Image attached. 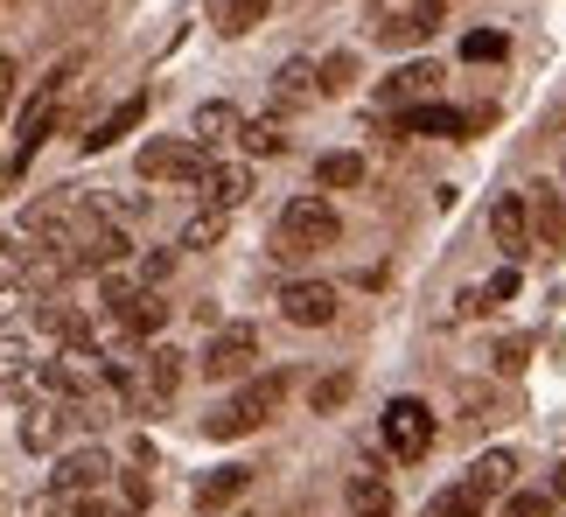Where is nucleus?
<instances>
[{"mask_svg":"<svg viewBox=\"0 0 566 517\" xmlns=\"http://www.w3.org/2000/svg\"><path fill=\"white\" fill-rule=\"evenodd\" d=\"M280 399H287V371H266V378H252L245 392H238L231 405H217V413L203 420V434L210 441H245V434H259L273 413H280Z\"/></svg>","mask_w":566,"mask_h":517,"instance_id":"2","label":"nucleus"},{"mask_svg":"<svg viewBox=\"0 0 566 517\" xmlns=\"http://www.w3.org/2000/svg\"><path fill=\"white\" fill-rule=\"evenodd\" d=\"M483 510H490V497H483L469 476L448 483V489H433V504H427V517H483Z\"/></svg>","mask_w":566,"mask_h":517,"instance_id":"16","label":"nucleus"},{"mask_svg":"<svg viewBox=\"0 0 566 517\" xmlns=\"http://www.w3.org/2000/svg\"><path fill=\"white\" fill-rule=\"evenodd\" d=\"M559 504L546 497V489H511V504H504V517H553Z\"/></svg>","mask_w":566,"mask_h":517,"instance_id":"29","label":"nucleus"},{"mask_svg":"<svg viewBox=\"0 0 566 517\" xmlns=\"http://www.w3.org/2000/svg\"><path fill=\"white\" fill-rule=\"evenodd\" d=\"M245 147H252V155H280V147H287V140H280V126L252 119V126H245Z\"/></svg>","mask_w":566,"mask_h":517,"instance_id":"33","label":"nucleus"},{"mask_svg":"<svg viewBox=\"0 0 566 517\" xmlns=\"http://www.w3.org/2000/svg\"><path fill=\"white\" fill-rule=\"evenodd\" d=\"M259 363V329L252 321H224L210 342H203V378H238Z\"/></svg>","mask_w":566,"mask_h":517,"instance_id":"5","label":"nucleus"},{"mask_svg":"<svg viewBox=\"0 0 566 517\" xmlns=\"http://www.w3.org/2000/svg\"><path fill=\"white\" fill-rule=\"evenodd\" d=\"M475 294H483V308H496V300H511V294H517V266L490 273V279H483V287H475Z\"/></svg>","mask_w":566,"mask_h":517,"instance_id":"32","label":"nucleus"},{"mask_svg":"<svg viewBox=\"0 0 566 517\" xmlns=\"http://www.w3.org/2000/svg\"><path fill=\"white\" fill-rule=\"evenodd\" d=\"M238 134V113L224 98H210V105H196V119H189V140L196 147H210V140H231Z\"/></svg>","mask_w":566,"mask_h":517,"instance_id":"18","label":"nucleus"},{"mask_svg":"<svg viewBox=\"0 0 566 517\" xmlns=\"http://www.w3.org/2000/svg\"><path fill=\"white\" fill-rule=\"evenodd\" d=\"M105 476H113V455L92 441V447H71V455H56L50 489H56V497H84V489H105Z\"/></svg>","mask_w":566,"mask_h":517,"instance_id":"7","label":"nucleus"},{"mask_svg":"<svg viewBox=\"0 0 566 517\" xmlns=\"http://www.w3.org/2000/svg\"><path fill=\"white\" fill-rule=\"evenodd\" d=\"M525 363H532V336H504V342H496V371H504V378H517Z\"/></svg>","mask_w":566,"mask_h":517,"instance_id":"30","label":"nucleus"},{"mask_svg":"<svg viewBox=\"0 0 566 517\" xmlns=\"http://www.w3.org/2000/svg\"><path fill=\"white\" fill-rule=\"evenodd\" d=\"M63 426H71V413H63V405H29V413H21V447L50 455V447L63 441Z\"/></svg>","mask_w":566,"mask_h":517,"instance_id":"14","label":"nucleus"},{"mask_svg":"<svg viewBox=\"0 0 566 517\" xmlns=\"http://www.w3.org/2000/svg\"><path fill=\"white\" fill-rule=\"evenodd\" d=\"M336 239H343V218H336L329 197H294L287 210H280V224H273V252H280V258L329 252Z\"/></svg>","mask_w":566,"mask_h":517,"instance_id":"1","label":"nucleus"},{"mask_svg":"<svg viewBox=\"0 0 566 517\" xmlns=\"http://www.w3.org/2000/svg\"><path fill=\"white\" fill-rule=\"evenodd\" d=\"M350 84H357V56L350 50H329L315 63V98H343Z\"/></svg>","mask_w":566,"mask_h":517,"instance_id":"19","label":"nucleus"},{"mask_svg":"<svg viewBox=\"0 0 566 517\" xmlns=\"http://www.w3.org/2000/svg\"><path fill=\"white\" fill-rule=\"evenodd\" d=\"M350 510L357 517H385L391 510V483L385 476H350Z\"/></svg>","mask_w":566,"mask_h":517,"instance_id":"23","label":"nucleus"},{"mask_svg":"<svg viewBox=\"0 0 566 517\" xmlns=\"http://www.w3.org/2000/svg\"><path fill=\"white\" fill-rule=\"evenodd\" d=\"M490 239L504 258H525L532 252V203L525 197H496L490 203Z\"/></svg>","mask_w":566,"mask_h":517,"instance_id":"8","label":"nucleus"},{"mask_svg":"<svg viewBox=\"0 0 566 517\" xmlns=\"http://www.w3.org/2000/svg\"><path fill=\"white\" fill-rule=\"evenodd\" d=\"M245 489H252V468L245 462H224V468H210V476L196 483V510H231Z\"/></svg>","mask_w":566,"mask_h":517,"instance_id":"13","label":"nucleus"},{"mask_svg":"<svg viewBox=\"0 0 566 517\" xmlns=\"http://www.w3.org/2000/svg\"><path fill=\"white\" fill-rule=\"evenodd\" d=\"M315 182L322 189H357L364 182V155H322L315 161Z\"/></svg>","mask_w":566,"mask_h":517,"instance_id":"24","label":"nucleus"},{"mask_svg":"<svg viewBox=\"0 0 566 517\" xmlns=\"http://www.w3.org/2000/svg\"><path fill=\"white\" fill-rule=\"evenodd\" d=\"M343 399H350V371H336V378H322L315 384V392H308V405H315V413H336V405Z\"/></svg>","mask_w":566,"mask_h":517,"instance_id":"31","label":"nucleus"},{"mask_svg":"<svg viewBox=\"0 0 566 517\" xmlns=\"http://www.w3.org/2000/svg\"><path fill=\"white\" fill-rule=\"evenodd\" d=\"M140 119H147V92H134V98H119L113 113H105V119L92 126V134H84V155H105V147H119V140L134 134Z\"/></svg>","mask_w":566,"mask_h":517,"instance_id":"12","label":"nucleus"},{"mask_svg":"<svg viewBox=\"0 0 566 517\" xmlns=\"http://www.w3.org/2000/svg\"><path fill=\"white\" fill-rule=\"evenodd\" d=\"M553 504H566V462H559V476H553Z\"/></svg>","mask_w":566,"mask_h":517,"instance_id":"36","label":"nucleus"},{"mask_svg":"<svg viewBox=\"0 0 566 517\" xmlns=\"http://www.w3.org/2000/svg\"><path fill=\"white\" fill-rule=\"evenodd\" d=\"M280 315H287L294 329H329L336 321V287L329 279H287V287H280Z\"/></svg>","mask_w":566,"mask_h":517,"instance_id":"6","label":"nucleus"},{"mask_svg":"<svg viewBox=\"0 0 566 517\" xmlns=\"http://www.w3.org/2000/svg\"><path fill=\"white\" fill-rule=\"evenodd\" d=\"M433 29H441V0H412V8H399L378 29V42H385V50H412V42H427Z\"/></svg>","mask_w":566,"mask_h":517,"instance_id":"11","label":"nucleus"},{"mask_svg":"<svg viewBox=\"0 0 566 517\" xmlns=\"http://www.w3.org/2000/svg\"><path fill=\"white\" fill-rule=\"evenodd\" d=\"M378 426H385V447L399 462H420L427 447H433V413H427L420 399H391L385 413H378Z\"/></svg>","mask_w":566,"mask_h":517,"instance_id":"4","label":"nucleus"},{"mask_svg":"<svg viewBox=\"0 0 566 517\" xmlns=\"http://www.w3.org/2000/svg\"><path fill=\"white\" fill-rule=\"evenodd\" d=\"M147 468H155V462H147ZM147 468H126V504H147V489H155Z\"/></svg>","mask_w":566,"mask_h":517,"instance_id":"34","label":"nucleus"},{"mask_svg":"<svg viewBox=\"0 0 566 517\" xmlns=\"http://www.w3.org/2000/svg\"><path fill=\"white\" fill-rule=\"evenodd\" d=\"M0 517H21V510H14V504H8V497H0Z\"/></svg>","mask_w":566,"mask_h":517,"instance_id":"37","label":"nucleus"},{"mask_svg":"<svg viewBox=\"0 0 566 517\" xmlns=\"http://www.w3.org/2000/svg\"><path fill=\"white\" fill-rule=\"evenodd\" d=\"M273 98H280V105H301V98H315V63H308V56H294L287 71L273 77Z\"/></svg>","mask_w":566,"mask_h":517,"instance_id":"22","label":"nucleus"},{"mask_svg":"<svg viewBox=\"0 0 566 517\" xmlns=\"http://www.w3.org/2000/svg\"><path fill=\"white\" fill-rule=\"evenodd\" d=\"M21 273H29V245L0 239V294H14V287H21Z\"/></svg>","mask_w":566,"mask_h":517,"instance_id":"27","label":"nucleus"},{"mask_svg":"<svg viewBox=\"0 0 566 517\" xmlns=\"http://www.w3.org/2000/svg\"><path fill=\"white\" fill-rule=\"evenodd\" d=\"M176 384H182V350L155 342L147 350V399H176Z\"/></svg>","mask_w":566,"mask_h":517,"instance_id":"17","label":"nucleus"},{"mask_svg":"<svg viewBox=\"0 0 566 517\" xmlns=\"http://www.w3.org/2000/svg\"><path fill=\"white\" fill-rule=\"evenodd\" d=\"M504 50H511V42L496 35V29H475V35H462V56H469V63H496Z\"/></svg>","mask_w":566,"mask_h":517,"instance_id":"28","label":"nucleus"},{"mask_svg":"<svg viewBox=\"0 0 566 517\" xmlns=\"http://www.w3.org/2000/svg\"><path fill=\"white\" fill-rule=\"evenodd\" d=\"M469 483L483 489V497L511 489V483H517V455H511V447H490V455H475V462H469Z\"/></svg>","mask_w":566,"mask_h":517,"instance_id":"15","label":"nucleus"},{"mask_svg":"<svg viewBox=\"0 0 566 517\" xmlns=\"http://www.w3.org/2000/svg\"><path fill=\"white\" fill-rule=\"evenodd\" d=\"M8 98H14V63L0 56V113H8Z\"/></svg>","mask_w":566,"mask_h":517,"instance_id":"35","label":"nucleus"},{"mask_svg":"<svg viewBox=\"0 0 566 517\" xmlns=\"http://www.w3.org/2000/svg\"><path fill=\"white\" fill-rule=\"evenodd\" d=\"M399 126L406 134H427V140H469V113H454V105H433V98H420V105H406L399 113Z\"/></svg>","mask_w":566,"mask_h":517,"instance_id":"10","label":"nucleus"},{"mask_svg":"<svg viewBox=\"0 0 566 517\" xmlns=\"http://www.w3.org/2000/svg\"><path fill=\"white\" fill-rule=\"evenodd\" d=\"M224 224H231V210H203V218H189V231H182V252H203V245H217V239H224Z\"/></svg>","mask_w":566,"mask_h":517,"instance_id":"26","label":"nucleus"},{"mask_svg":"<svg viewBox=\"0 0 566 517\" xmlns=\"http://www.w3.org/2000/svg\"><path fill=\"white\" fill-rule=\"evenodd\" d=\"M273 0H217V35H252Z\"/></svg>","mask_w":566,"mask_h":517,"instance_id":"21","label":"nucleus"},{"mask_svg":"<svg viewBox=\"0 0 566 517\" xmlns=\"http://www.w3.org/2000/svg\"><path fill=\"white\" fill-rule=\"evenodd\" d=\"M203 189H210V210H238L245 189H252V168H210Z\"/></svg>","mask_w":566,"mask_h":517,"instance_id":"20","label":"nucleus"},{"mask_svg":"<svg viewBox=\"0 0 566 517\" xmlns=\"http://www.w3.org/2000/svg\"><path fill=\"white\" fill-rule=\"evenodd\" d=\"M203 176H210V155L196 140H147L140 147V182L182 189V182H203Z\"/></svg>","mask_w":566,"mask_h":517,"instance_id":"3","label":"nucleus"},{"mask_svg":"<svg viewBox=\"0 0 566 517\" xmlns=\"http://www.w3.org/2000/svg\"><path fill=\"white\" fill-rule=\"evenodd\" d=\"M532 245H546V252H566V210L546 197V189H538V239Z\"/></svg>","mask_w":566,"mask_h":517,"instance_id":"25","label":"nucleus"},{"mask_svg":"<svg viewBox=\"0 0 566 517\" xmlns=\"http://www.w3.org/2000/svg\"><path fill=\"white\" fill-rule=\"evenodd\" d=\"M433 84H441V71H433V63H399V71L378 84V105H385V113H406V105L433 98Z\"/></svg>","mask_w":566,"mask_h":517,"instance_id":"9","label":"nucleus"}]
</instances>
